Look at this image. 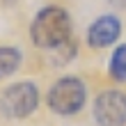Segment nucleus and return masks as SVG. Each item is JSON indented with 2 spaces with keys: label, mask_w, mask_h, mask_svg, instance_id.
Returning <instances> with one entry per match:
<instances>
[{
  "label": "nucleus",
  "mask_w": 126,
  "mask_h": 126,
  "mask_svg": "<svg viewBox=\"0 0 126 126\" xmlns=\"http://www.w3.org/2000/svg\"><path fill=\"white\" fill-rule=\"evenodd\" d=\"M21 64V50L14 46H0V80L12 76Z\"/></svg>",
  "instance_id": "423d86ee"
},
{
  "label": "nucleus",
  "mask_w": 126,
  "mask_h": 126,
  "mask_svg": "<svg viewBox=\"0 0 126 126\" xmlns=\"http://www.w3.org/2000/svg\"><path fill=\"white\" fill-rule=\"evenodd\" d=\"M30 37L34 41V46L39 48H60L69 41L71 37V18L66 9L57 5H48L39 9V14L34 16L32 25H30Z\"/></svg>",
  "instance_id": "f257e3e1"
},
{
  "label": "nucleus",
  "mask_w": 126,
  "mask_h": 126,
  "mask_svg": "<svg viewBox=\"0 0 126 126\" xmlns=\"http://www.w3.org/2000/svg\"><path fill=\"white\" fill-rule=\"evenodd\" d=\"M94 117L99 126H126V94L106 90L94 101Z\"/></svg>",
  "instance_id": "20e7f679"
},
{
  "label": "nucleus",
  "mask_w": 126,
  "mask_h": 126,
  "mask_svg": "<svg viewBox=\"0 0 126 126\" xmlns=\"http://www.w3.org/2000/svg\"><path fill=\"white\" fill-rule=\"evenodd\" d=\"M110 76L115 80H126V44H119L110 55Z\"/></svg>",
  "instance_id": "0eeeda50"
},
{
  "label": "nucleus",
  "mask_w": 126,
  "mask_h": 126,
  "mask_svg": "<svg viewBox=\"0 0 126 126\" xmlns=\"http://www.w3.org/2000/svg\"><path fill=\"white\" fill-rule=\"evenodd\" d=\"M87 90L85 83L76 76H64L50 87L48 92V108L57 115H73L85 106Z\"/></svg>",
  "instance_id": "f03ea898"
},
{
  "label": "nucleus",
  "mask_w": 126,
  "mask_h": 126,
  "mask_svg": "<svg viewBox=\"0 0 126 126\" xmlns=\"http://www.w3.org/2000/svg\"><path fill=\"white\" fill-rule=\"evenodd\" d=\"M39 103V92L32 83H14L0 96V110L12 117V119H21L28 117Z\"/></svg>",
  "instance_id": "7ed1b4c3"
},
{
  "label": "nucleus",
  "mask_w": 126,
  "mask_h": 126,
  "mask_svg": "<svg viewBox=\"0 0 126 126\" xmlns=\"http://www.w3.org/2000/svg\"><path fill=\"white\" fill-rule=\"evenodd\" d=\"M119 32H122V23L117 16H101L90 25L87 41H90L92 48H103L119 39Z\"/></svg>",
  "instance_id": "39448f33"
}]
</instances>
